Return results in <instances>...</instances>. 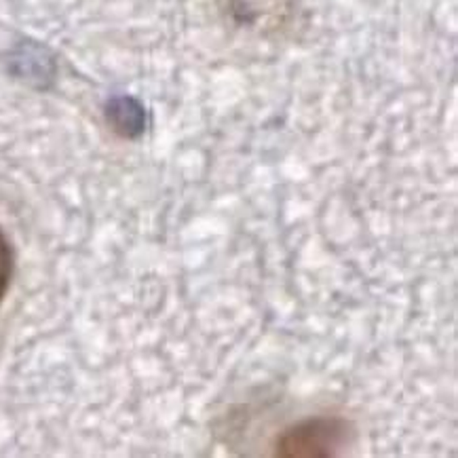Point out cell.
<instances>
[{"label": "cell", "instance_id": "6da1fadb", "mask_svg": "<svg viewBox=\"0 0 458 458\" xmlns=\"http://www.w3.org/2000/svg\"><path fill=\"white\" fill-rule=\"evenodd\" d=\"M351 425L338 416H315L287 427L277 437L275 454L281 458H330L351 444Z\"/></svg>", "mask_w": 458, "mask_h": 458}, {"label": "cell", "instance_id": "7a4b0ae2", "mask_svg": "<svg viewBox=\"0 0 458 458\" xmlns=\"http://www.w3.org/2000/svg\"><path fill=\"white\" fill-rule=\"evenodd\" d=\"M11 277H13V250H11L4 233L0 231V302L9 290Z\"/></svg>", "mask_w": 458, "mask_h": 458}]
</instances>
